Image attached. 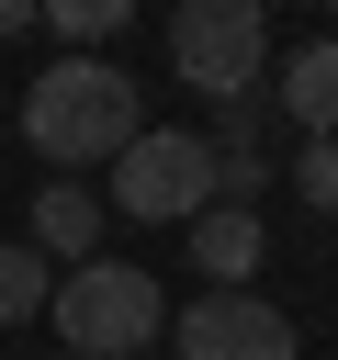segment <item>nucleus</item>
<instances>
[{"label": "nucleus", "instance_id": "20e7f679", "mask_svg": "<svg viewBox=\"0 0 338 360\" xmlns=\"http://www.w3.org/2000/svg\"><path fill=\"white\" fill-rule=\"evenodd\" d=\"M203 191H214V146L180 135V124H146V135L113 158V202H124L135 225H192Z\"/></svg>", "mask_w": 338, "mask_h": 360}, {"label": "nucleus", "instance_id": "f257e3e1", "mask_svg": "<svg viewBox=\"0 0 338 360\" xmlns=\"http://www.w3.org/2000/svg\"><path fill=\"white\" fill-rule=\"evenodd\" d=\"M135 135H146L135 79H124V68H101V56H56V68L23 90V146H34V158H56V169L124 158Z\"/></svg>", "mask_w": 338, "mask_h": 360}, {"label": "nucleus", "instance_id": "9d476101", "mask_svg": "<svg viewBox=\"0 0 338 360\" xmlns=\"http://www.w3.org/2000/svg\"><path fill=\"white\" fill-rule=\"evenodd\" d=\"M45 292H56V281H45V259H34V248H0V326L45 315Z\"/></svg>", "mask_w": 338, "mask_h": 360}, {"label": "nucleus", "instance_id": "4468645a", "mask_svg": "<svg viewBox=\"0 0 338 360\" xmlns=\"http://www.w3.org/2000/svg\"><path fill=\"white\" fill-rule=\"evenodd\" d=\"M259 11H270V0H259Z\"/></svg>", "mask_w": 338, "mask_h": 360}, {"label": "nucleus", "instance_id": "f03ea898", "mask_svg": "<svg viewBox=\"0 0 338 360\" xmlns=\"http://www.w3.org/2000/svg\"><path fill=\"white\" fill-rule=\"evenodd\" d=\"M45 315H56L68 360H135L146 338H169V292H158V270H135V259H79V270L45 292Z\"/></svg>", "mask_w": 338, "mask_h": 360}, {"label": "nucleus", "instance_id": "1a4fd4ad", "mask_svg": "<svg viewBox=\"0 0 338 360\" xmlns=\"http://www.w3.org/2000/svg\"><path fill=\"white\" fill-rule=\"evenodd\" d=\"M34 11H45V22H56L79 56H90L101 34H124V11H135V0H34Z\"/></svg>", "mask_w": 338, "mask_h": 360}, {"label": "nucleus", "instance_id": "f8f14e48", "mask_svg": "<svg viewBox=\"0 0 338 360\" xmlns=\"http://www.w3.org/2000/svg\"><path fill=\"white\" fill-rule=\"evenodd\" d=\"M23 22H34V0H0V34H23Z\"/></svg>", "mask_w": 338, "mask_h": 360}, {"label": "nucleus", "instance_id": "0eeeda50", "mask_svg": "<svg viewBox=\"0 0 338 360\" xmlns=\"http://www.w3.org/2000/svg\"><path fill=\"white\" fill-rule=\"evenodd\" d=\"M282 112L304 124V146H315V135H338V45H304V56L282 68Z\"/></svg>", "mask_w": 338, "mask_h": 360}, {"label": "nucleus", "instance_id": "6e6552de", "mask_svg": "<svg viewBox=\"0 0 338 360\" xmlns=\"http://www.w3.org/2000/svg\"><path fill=\"white\" fill-rule=\"evenodd\" d=\"M34 248H56V259H101V202H90L79 180H56V191L34 202Z\"/></svg>", "mask_w": 338, "mask_h": 360}, {"label": "nucleus", "instance_id": "9b49d317", "mask_svg": "<svg viewBox=\"0 0 338 360\" xmlns=\"http://www.w3.org/2000/svg\"><path fill=\"white\" fill-rule=\"evenodd\" d=\"M293 191H304L315 214H338V135H315V146L293 158Z\"/></svg>", "mask_w": 338, "mask_h": 360}, {"label": "nucleus", "instance_id": "7ed1b4c3", "mask_svg": "<svg viewBox=\"0 0 338 360\" xmlns=\"http://www.w3.org/2000/svg\"><path fill=\"white\" fill-rule=\"evenodd\" d=\"M259 56H270V11H259V0H180V11H169V68H180L203 101H248Z\"/></svg>", "mask_w": 338, "mask_h": 360}, {"label": "nucleus", "instance_id": "39448f33", "mask_svg": "<svg viewBox=\"0 0 338 360\" xmlns=\"http://www.w3.org/2000/svg\"><path fill=\"white\" fill-rule=\"evenodd\" d=\"M169 338H180V360H293V315L259 292H203Z\"/></svg>", "mask_w": 338, "mask_h": 360}, {"label": "nucleus", "instance_id": "423d86ee", "mask_svg": "<svg viewBox=\"0 0 338 360\" xmlns=\"http://www.w3.org/2000/svg\"><path fill=\"white\" fill-rule=\"evenodd\" d=\"M192 270H214V292H248V270H259V214H248V202H203V214H192Z\"/></svg>", "mask_w": 338, "mask_h": 360}, {"label": "nucleus", "instance_id": "ddd939ff", "mask_svg": "<svg viewBox=\"0 0 338 360\" xmlns=\"http://www.w3.org/2000/svg\"><path fill=\"white\" fill-rule=\"evenodd\" d=\"M327 11H338V0H327Z\"/></svg>", "mask_w": 338, "mask_h": 360}]
</instances>
